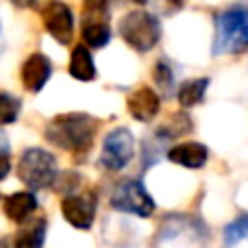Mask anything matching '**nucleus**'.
Returning a JSON list of instances; mask_svg holds the SVG:
<instances>
[{
    "instance_id": "nucleus-24",
    "label": "nucleus",
    "mask_w": 248,
    "mask_h": 248,
    "mask_svg": "<svg viewBox=\"0 0 248 248\" xmlns=\"http://www.w3.org/2000/svg\"><path fill=\"white\" fill-rule=\"evenodd\" d=\"M0 52H2V26H0Z\"/></svg>"
},
{
    "instance_id": "nucleus-10",
    "label": "nucleus",
    "mask_w": 248,
    "mask_h": 248,
    "mask_svg": "<svg viewBox=\"0 0 248 248\" xmlns=\"http://www.w3.org/2000/svg\"><path fill=\"white\" fill-rule=\"evenodd\" d=\"M166 157L174 166L187 168V170H201L209 161V150L201 141H181V144H174L168 150Z\"/></svg>"
},
{
    "instance_id": "nucleus-12",
    "label": "nucleus",
    "mask_w": 248,
    "mask_h": 248,
    "mask_svg": "<svg viewBox=\"0 0 248 248\" xmlns=\"http://www.w3.org/2000/svg\"><path fill=\"white\" fill-rule=\"evenodd\" d=\"M2 209L9 220L22 224L37 211V198L33 192H13L11 196L4 198Z\"/></svg>"
},
{
    "instance_id": "nucleus-21",
    "label": "nucleus",
    "mask_w": 248,
    "mask_h": 248,
    "mask_svg": "<svg viewBox=\"0 0 248 248\" xmlns=\"http://www.w3.org/2000/svg\"><path fill=\"white\" fill-rule=\"evenodd\" d=\"M111 0H83V20H103Z\"/></svg>"
},
{
    "instance_id": "nucleus-4",
    "label": "nucleus",
    "mask_w": 248,
    "mask_h": 248,
    "mask_svg": "<svg viewBox=\"0 0 248 248\" xmlns=\"http://www.w3.org/2000/svg\"><path fill=\"white\" fill-rule=\"evenodd\" d=\"M17 176L31 189H44L57 179V157L44 148H26L17 161Z\"/></svg>"
},
{
    "instance_id": "nucleus-6",
    "label": "nucleus",
    "mask_w": 248,
    "mask_h": 248,
    "mask_svg": "<svg viewBox=\"0 0 248 248\" xmlns=\"http://www.w3.org/2000/svg\"><path fill=\"white\" fill-rule=\"evenodd\" d=\"M135 157V137L126 126H118L109 131L103 140L100 166L111 172H120Z\"/></svg>"
},
{
    "instance_id": "nucleus-15",
    "label": "nucleus",
    "mask_w": 248,
    "mask_h": 248,
    "mask_svg": "<svg viewBox=\"0 0 248 248\" xmlns=\"http://www.w3.org/2000/svg\"><path fill=\"white\" fill-rule=\"evenodd\" d=\"M111 39V29L105 20H83V42L90 48H103Z\"/></svg>"
},
{
    "instance_id": "nucleus-14",
    "label": "nucleus",
    "mask_w": 248,
    "mask_h": 248,
    "mask_svg": "<svg viewBox=\"0 0 248 248\" xmlns=\"http://www.w3.org/2000/svg\"><path fill=\"white\" fill-rule=\"evenodd\" d=\"M207 87H209V78H207V77L183 81L179 85V92H176L179 105L183 109H192V107H196V105H201L202 100H205Z\"/></svg>"
},
{
    "instance_id": "nucleus-19",
    "label": "nucleus",
    "mask_w": 248,
    "mask_h": 248,
    "mask_svg": "<svg viewBox=\"0 0 248 248\" xmlns=\"http://www.w3.org/2000/svg\"><path fill=\"white\" fill-rule=\"evenodd\" d=\"M22 100L9 92H0V126H9L20 118Z\"/></svg>"
},
{
    "instance_id": "nucleus-20",
    "label": "nucleus",
    "mask_w": 248,
    "mask_h": 248,
    "mask_svg": "<svg viewBox=\"0 0 248 248\" xmlns=\"http://www.w3.org/2000/svg\"><path fill=\"white\" fill-rule=\"evenodd\" d=\"M192 131V120L189 116L185 113H176V116L170 118V122L159 126L157 131V137L159 140H172V137H179V135H185V133Z\"/></svg>"
},
{
    "instance_id": "nucleus-11",
    "label": "nucleus",
    "mask_w": 248,
    "mask_h": 248,
    "mask_svg": "<svg viewBox=\"0 0 248 248\" xmlns=\"http://www.w3.org/2000/svg\"><path fill=\"white\" fill-rule=\"evenodd\" d=\"M128 113L135 118L137 122H150L159 116V109H161V98L153 87H137L126 100Z\"/></svg>"
},
{
    "instance_id": "nucleus-3",
    "label": "nucleus",
    "mask_w": 248,
    "mask_h": 248,
    "mask_svg": "<svg viewBox=\"0 0 248 248\" xmlns=\"http://www.w3.org/2000/svg\"><path fill=\"white\" fill-rule=\"evenodd\" d=\"M118 29L124 42L137 52H150L161 39V22L148 11H128Z\"/></svg>"
},
{
    "instance_id": "nucleus-2",
    "label": "nucleus",
    "mask_w": 248,
    "mask_h": 248,
    "mask_svg": "<svg viewBox=\"0 0 248 248\" xmlns=\"http://www.w3.org/2000/svg\"><path fill=\"white\" fill-rule=\"evenodd\" d=\"M248 50V2L229 4L214 17V55H242Z\"/></svg>"
},
{
    "instance_id": "nucleus-17",
    "label": "nucleus",
    "mask_w": 248,
    "mask_h": 248,
    "mask_svg": "<svg viewBox=\"0 0 248 248\" xmlns=\"http://www.w3.org/2000/svg\"><path fill=\"white\" fill-rule=\"evenodd\" d=\"M222 248H248V214L237 216L227 224Z\"/></svg>"
},
{
    "instance_id": "nucleus-18",
    "label": "nucleus",
    "mask_w": 248,
    "mask_h": 248,
    "mask_svg": "<svg viewBox=\"0 0 248 248\" xmlns=\"http://www.w3.org/2000/svg\"><path fill=\"white\" fill-rule=\"evenodd\" d=\"M153 78H155V85L159 87V92H161L163 96H172L176 78H174V70H172V65L168 63L166 59H159L157 63H155Z\"/></svg>"
},
{
    "instance_id": "nucleus-22",
    "label": "nucleus",
    "mask_w": 248,
    "mask_h": 248,
    "mask_svg": "<svg viewBox=\"0 0 248 248\" xmlns=\"http://www.w3.org/2000/svg\"><path fill=\"white\" fill-rule=\"evenodd\" d=\"M11 172V157H9V144L4 135H0V181L7 179Z\"/></svg>"
},
{
    "instance_id": "nucleus-8",
    "label": "nucleus",
    "mask_w": 248,
    "mask_h": 248,
    "mask_svg": "<svg viewBox=\"0 0 248 248\" xmlns=\"http://www.w3.org/2000/svg\"><path fill=\"white\" fill-rule=\"evenodd\" d=\"M61 214L74 229L87 231L96 218V198L94 194H65L61 201Z\"/></svg>"
},
{
    "instance_id": "nucleus-16",
    "label": "nucleus",
    "mask_w": 248,
    "mask_h": 248,
    "mask_svg": "<svg viewBox=\"0 0 248 248\" xmlns=\"http://www.w3.org/2000/svg\"><path fill=\"white\" fill-rule=\"evenodd\" d=\"M44 240H46V220L39 218L17 233L13 248H44Z\"/></svg>"
},
{
    "instance_id": "nucleus-5",
    "label": "nucleus",
    "mask_w": 248,
    "mask_h": 248,
    "mask_svg": "<svg viewBox=\"0 0 248 248\" xmlns=\"http://www.w3.org/2000/svg\"><path fill=\"white\" fill-rule=\"evenodd\" d=\"M111 207L122 214H133L137 218H150L157 209L153 196L140 179H124L116 185L111 194Z\"/></svg>"
},
{
    "instance_id": "nucleus-7",
    "label": "nucleus",
    "mask_w": 248,
    "mask_h": 248,
    "mask_svg": "<svg viewBox=\"0 0 248 248\" xmlns=\"http://www.w3.org/2000/svg\"><path fill=\"white\" fill-rule=\"evenodd\" d=\"M42 22L44 29L50 33V37H55L59 44L68 46L72 42L74 35V16L72 9L61 0H50L42 11Z\"/></svg>"
},
{
    "instance_id": "nucleus-9",
    "label": "nucleus",
    "mask_w": 248,
    "mask_h": 248,
    "mask_svg": "<svg viewBox=\"0 0 248 248\" xmlns=\"http://www.w3.org/2000/svg\"><path fill=\"white\" fill-rule=\"evenodd\" d=\"M52 77V61L48 59L44 52H33L22 65V85L26 92H37L44 90L48 81Z\"/></svg>"
},
{
    "instance_id": "nucleus-13",
    "label": "nucleus",
    "mask_w": 248,
    "mask_h": 248,
    "mask_svg": "<svg viewBox=\"0 0 248 248\" xmlns=\"http://www.w3.org/2000/svg\"><path fill=\"white\" fill-rule=\"evenodd\" d=\"M70 74L77 81H94L96 78L94 57L87 50L85 44H81V46H77L72 50V57H70Z\"/></svg>"
},
{
    "instance_id": "nucleus-1",
    "label": "nucleus",
    "mask_w": 248,
    "mask_h": 248,
    "mask_svg": "<svg viewBox=\"0 0 248 248\" xmlns=\"http://www.w3.org/2000/svg\"><path fill=\"white\" fill-rule=\"evenodd\" d=\"M98 120L90 113H63L48 122L44 137L52 146L70 153H85L92 148Z\"/></svg>"
},
{
    "instance_id": "nucleus-25",
    "label": "nucleus",
    "mask_w": 248,
    "mask_h": 248,
    "mask_svg": "<svg viewBox=\"0 0 248 248\" xmlns=\"http://www.w3.org/2000/svg\"><path fill=\"white\" fill-rule=\"evenodd\" d=\"M131 2H135V4H146L148 0H131Z\"/></svg>"
},
{
    "instance_id": "nucleus-23",
    "label": "nucleus",
    "mask_w": 248,
    "mask_h": 248,
    "mask_svg": "<svg viewBox=\"0 0 248 248\" xmlns=\"http://www.w3.org/2000/svg\"><path fill=\"white\" fill-rule=\"evenodd\" d=\"M9 2L16 4V7H20V9H29V7L35 4V0H9Z\"/></svg>"
}]
</instances>
